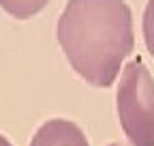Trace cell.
Wrapping results in <instances>:
<instances>
[{
    "label": "cell",
    "instance_id": "cell-1",
    "mask_svg": "<svg viewBox=\"0 0 154 146\" xmlns=\"http://www.w3.org/2000/svg\"><path fill=\"white\" fill-rule=\"evenodd\" d=\"M66 60L92 86H111L133 52V17L124 0H69L58 24Z\"/></svg>",
    "mask_w": 154,
    "mask_h": 146
},
{
    "label": "cell",
    "instance_id": "cell-2",
    "mask_svg": "<svg viewBox=\"0 0 154 146\" xmlns=\"http://www.w3.org/2000/svg\"><path fill=\"white\" fill-rule=\"evenodd\" d=\"M116 99L122 131L131 146H154V80L139 58L122 69Z\"/></svg>",
    "mask_w": 154,
    "mask_h": 146
},
{
    "label": "cell",
    "instance_id": "cell-4",
    "mask_svg": "<svg viewBox=\"0 0 154 146\" xmlns=\"http://www.w3.org/2000/svg\"><path fill=\"white\" fill-rule=\"evenodd\" d=\"M45 2L47 0H0V7H2L7 13L26 20V17L41 11L45 7Z\"/></svg>",
    "mask_w": 154,
    "mask_h": 146
},
{
    "label": "cell",
    "instance_id": "cell-6",
    "mask_svg": "<svg viewBox=\"0 0 154 146\" xmlns=\"http://www.w3.org/2000/svg\"><path fill=\"white\" fill-rule=\"evenodd\" d=\"M0 146H11V142H9L5 135H0Z\"/></svg>",
    "mask_w": 154,
    "mask_h": 146
},
{
    "label": "cell",
    "instance_id": "cell-7",
    "mask_svg": "<svg viewBox=\"0 0 154 146\" xmlns=\"http://www.w3.org/2000/svg\"><path fill=\"white\" fill-rule=\"evenodd\" d=\"M109 146H124V144H109Z\"/></svg>",
    "mask_w": 154,
    "mask_h": 146
},
{
    "label": "cell",
    "instance_id": "cell-3",
    "mask_svg": "<svg viewBox=\"0 0 154 146\" xmlns=\"http://www.w3.org/2000/svg\"><path fill=\"white\" fill-rule=\"evenodd\" d=\"M30 146H88V140L75 122L54 118L36 129Z\"/></svg>",
    "mask_w": 154,
    "mask_h": 146
},
{
    "label": "cell",
    "instance_id": "cell-5",
    "mask_svg": "<svg viewBox=\"0 0 154 146\" xmlns=\"http://www.w3.org/2000/svg\"><path fill=\"white\" fill-rule=\"evenodd\" d=\"M143 41L148 52L154 56V0H148V7L143 13Z\"/></svg>",
    "mask_w": 154,
    "mask_h": 146
}]
</instances>
